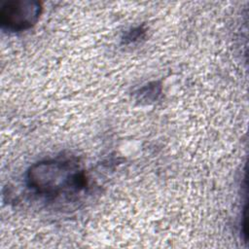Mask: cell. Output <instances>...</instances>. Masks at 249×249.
Wrapping results in <instances>:
<instances>
[{
  "label": "cell",
  "instance_id": "4",
  "mask_svg": "<svg viewBox=\"0 0 249 249\" xmlns=\"http://www.w3.org/2000/svg\"><path fill=\"white\" fill-rule=\"evenodd\" d=\"M145 30L142 27H137V28H133L132 30L128 31L124 38V43H130V42H135L138 39H140L142 37V35L144 34Z\"/></svg>",
  "mask_w": 249,
  "mask_h": 249
},
{
  "label": "cell",
  "instance_id": "1",
  "mask_svg": "<svg viewBox=\"0 0 249 249\" xmlns=\"http://www.w3.org/2000/svg\"><path fill=\"white\" fill-rule=\"evenodd\" d=\"M27 186L49 200L73 198L88 186L85 172L72 160L52 159L32 164L26 172Z\"/></svg>",
  "mask_w": 249,
  "mask_h": 249
},
{
  "label": "cell",
  "instance_id": "3",
  "mask_svg": "<svg viewBox=\"0 0 249 249\" xmlns=\"http://www.w3.org/2000/svg\"><path fill=\"white\" fill-rule=\"evenodd\" d=\"M161 91V86L159 83H151L145 87H143L138 93L139 100L143 101H153L158 98V96L160 94Z\"/></svg>",
  "mask_w": 249,
  "mask_h": 249
},
{
  "label": "cell",
  "instance_id": "2",
  "mask_svg": "<svg viewBox=\"0 0 249 249\" xmlns=\"http://www.w3.org/2000/svg\"><path fill=\"white\" fill-rule=\"evenodd\" d=\"M42 5L34 0H13L0 10V22L9 31H22L32 27L39 19Z\"/></svg>",
  "mask_w": 249,
  "mask_h": 249
}]
</instances>
